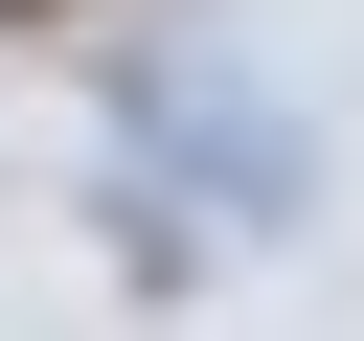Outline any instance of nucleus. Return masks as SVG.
<instances>
[{
    "label": "nucleus",
    "instance_id": "f257e3e1",
    "mask_svg": "<svg viewBox=\"0 0 364 341\" xmlns=\"http://www.w3.org/2000/svg\"><path fill=\"white\" fill-rule=\"evenodd\" d=\"M23 23H91V0H0V45H23Z\"/></svg>",
    "mask_w": 364,
    "mask_h": 341
}]
</instances>
